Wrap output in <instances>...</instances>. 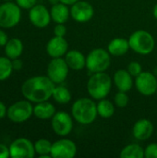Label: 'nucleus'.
<instances>
[{
  "mask_svg": "<svg viewBox=\"0 0 157 158\" xmlns=\"http://www.w3.org/2000/svg\"><path fill=\"white\" fill-rule=\"evenodd\" d=\"M23 52V43L19 38H11L5 45L6 56L11 60L19 58Z\"/></svg>",
  "mask_w": 157,
  "mask_h": 158,
  "instance_id": "4be33fe9",
  "label": "nucleus"
},
{
  "mask_svg": "<svg viewBox=\"0 0 157 158\" xmlns=\"http://www.w3.org/2000/svg\"><path fill=\"white\" fill-rule=\"evenodd\" d=\"M35 153L39 156V158H52L51 149L52 143L47 139H39L34 143Z\"/></svg>",
  "mask_w": 157,
  "mask_h": 158,
  "instance_id": "a878e982",
  "label": "nucleus"
},
{
  "mask_svg": "<svg viewBox=\"0 0 157 158\" xmlns=\"http://www.w3.org/2000/svg\"><path fill=\"white\" fill-rule=\"evenodd\" d=\"M45 50L52 58L63 57L68 51V43L65 37L54 36L47 42Z\"/></svg>",
  "mask_w": 157,
  "mask_h": 158,
  "instance_id": "2eb2a0df",
  "label": "nucleus"
},
{
  "mask_svg": "<svg viewBox=\"0 0 157 158\" xmlns=\"http://www.w3.org/2000/svg\"><path fill=\"white\" fill-rule=\"evenodd\" d=\"M10 157L33 158L35 156L34 143L27 138H18L9 145Z\"/></svg>",
  "mask_w": 157,
  "mask_h": 158,
  "instance_id": "9b49d317",
  "label": "nucleus"
},
{
  "mask_svg": "<svg viewBox=\"0 0 157 158\" xmlns=\"http://www.w3.org/2000/svg\"><path fill=\"white\" fill-rule=\"evenodd\" d=\"M153 73L157 77V66L156 67H155V69H154V70H153Z\"/></svg>",
  "mask_w": 157,
  "mask_h": 158,
  "instance_id": "ea45409f",
  "label": "nucleus"
},
{
  "mask_svg": "<svg viewBox=\"0 0 157 158\" xmlns=\"http://www.w3.org/2000/svg\"><path fill=\"white\" fill-rule=\"evenodd\" d=\"M130 49L129 39L117 37L111 40L107 45V51L112 56H122Z\"/></svg>",
  "mask_w": 157,
  "mask_h": 158,
  "instance_id": "6ab92c4d",
  "label": "nucleus"
},
{
  "mask_svg": "<svg viewBox=\"0 0 157 158\" xmlns=\"http://www.w3.org/2000/svg\"><path fill=\"white\" fill-rule=\"evenodd\" d=\"M121 158H144V149L137 143L126 145L120 152Z\"/></svg>",
  "mask_w": 157,
  "mask_h": 158,
  "instance_id": "393cba45",
  "label": "nucleus"
},
{
  "mask_svg": "<svg viewBox=\"0 0 157 158\" xmlns=\"http://www.w3.org/2000/svg\"><path fill=\"white\" fill-rule=\"evenodd\" d=\"M6 114H7L6 106L2 101H0V119L4 118L5 117H6Z\"/></svg>",
  "mask_w": 157,
  "mask_h": 158,
  "instance_id": "c9c22d12",
  "label": "nucleus"
},
{
  "mask_svg": "<svg viewBox=\"0 0 157 158\" xmlns=\"http://www.w3.org/2000/svg\"><path fill=\"white\" fill-rule=\"evenodd\" d=\"M48 2L53 6V5H56V4H57V3H59L60 1L59 0H48Z\"/></svg>",
  "mask_w": 157,
  "mask_h": 158,
  "instance_id": "58836bf2",
  "label": "nucleus"
},
{
  "mask_svg": "<svg viewBox=\"0 0 157 158\" xmlns=\"http://www.w3.org/2000/svg\"><path fill=\"white\" fill-rule=\"evenodd\" d=\"M73 117L66 111L56 112L51 118V127L53 131L60 136H68L73 130Z\"/></svg>",
  "mask_w": 157,
  "mask_h": 158,
  "instance_id": "1a4fd4ad",
  "label": "nucleus"
},
{
  "mask_svg": "<svg viewBox=\"0 0 157 158\" xmlns=\"http://www.w3.org/2000/svg\"><path fill=\"white\" fill-rule=\"evenodd\" d=\"M154 125L148 118H141L135 122L132 128V135L138 141H146L154 133Z\"/></svg>",
  "mask_w": 157,
  "mask_h": 158,
  "instance_id": "dca6fc26",
  "label": "nucleus"
},
{
  "mask_svg": "<svg viewBox=\"0 0 157 158\" xmlns=\"http://www.w3.org/2000/svg\"><path fill=\"white\" fill-rule=\"evenodd\" d=\"M12 66H13L14 70H20L23 67V64H22V61L19 57V58L12 60Z\"/></svg>",
  "mask_w": 157,
  "mask_h": 158,
  "instance_id": "f704fd0d",
  "label": "nucleus"
},
{
  "mask_svg": "<svg viewBox=\"0 0 157 158\" xmlns=\"http://www.w3.org/2000/svg\"><path fill=\"white\" fill-rule=\"evenodd\" d=\"M94 15L93 6L87 1L79 0L70 7V17L77 22L85 23L90 21Z\"/></svg>",
  "mask_w": 157,
  "mask_h": 158,
  "instance_id": "4468645a",
  "label": "nucleus"
},
{
  "mask_svg": "<svg viewBox=\"0 0 157 158\" xmlns=\"http://www.w3.org/2000/svg\"><path fill=\"white\" fill-rule=\"evenodd\" d=\"M130 47L132 51L140 55H149L155 46L154 36L145 30H138L129 37Z\"/></svg>",
  "mask_w": 157,
  "mask_h": 158,
  "instance_id": "20e7f679",
  "label": "nucleus"
},
{
  "mask_svg": "<svg viewBox=\"0 0 157 158\" xmlns=\"http://www.w3.org/2000/svg\"><path fill=\"white\" fill-rule=\"evenodd\" d=\"M69 69L65 58H52L47 66L46 75L56 85L62 84L67 80Z\"/></svg>",
  "mask_w": 157,
  "mask_h": 158,
  "instance_id": "6e6552de",
  "label": "nucleus"
},
{
  "mask_svg": "<svg viewBox=\"0 0 157 158\" xmlns=\"http://www.w3.org/2000/svg\"><path fill=\"white\" fill-rule=\"evenodd\" d=\"M153 15H154V17L157 19V3L155 5V6L153 8Z\"/></svg>",
  "mask_w": 157,
  "mask_h": 158,
  "instance_id": "4c0bfd02",
  "label": "nucleus"
},
{
  "mask_svg": "<svg viewBox=\"0 0 157 158\" xmlns=\"http://www.w3.org/2000/svg\"><path fill=\"white\" fill-rule=\"evenodd\" d=\"M17 5L22 9H31L36 5L37 0H15Z\"/></svg>",
  "mask_w": 157,
  "mask_h": 158,
  "instance_id": "2f4dec72",
  "label": "nucleus"
},
{
  "mask_svg": "<svg viewBox=\"0 0 157 158\" xmlns=\"http://www.w3.org/2000/svg\"><path fill=\"white\" fill-rule=\"evenodd\" d=\"M3 1H6V2H7V1H10V0H3Z\"/></svg>",
  "mask_w": 157,
  "mask_h": 158,
  "instance_id": "a19ab883",
  "label": "nucleus"
},
{
  "mask_svg": "<svg viewBox=\"0 0 157 158\" xmlns=\"http://www.w3.org/2000/svg\"><path fill=\"white\" fill-rule=\"evenodd\" d=\"M64 58L70 69L79 71L86 68V56L79 50H68Z\"/></svg>",
  "mask_w": 157,
  "mask_h": 158,
  "instance_id": "a211bd4d",
  "label": "nucleus"
},
{
  "mask_svg": "<svg viewBox=\"0 0 157 158\" xmlns=\"http://www.w3.org/2000/svg\"><path fill=\"white\" fill-rule=\"evenodd\" d=\"M144 158H157V143H150L144 149Z\"/></svg>",
  "mask_w": 157,
  "mask_h": 158,
  "instance_id": "c756f323",
  "label": "nucleus"
},
{
  "mask_svg": "<svg viewBox=\"0 0 157 158\" xmlns=\"http://www.w3.org/2000/svg\"><path fill=\"white\" fill-rule=\"evenodd\" d=\"M56 111L55 106L48 101L37 103L33 106V115L39 119H51L56 114Z\"/></svg>",
  "mask_w": 157,
  "mask_h": 158,
  "instance_id": "412c9836",
  "label": "nucleus"
},
{
  "mask_svg": "<svg viewBox=\"0 0 157 158\" xmlns=\"http://www.w3.org/2000/svg\"><path fill=\"white\" fill-rule=\"evenodd\" d=\"M113 82L118 91L126 92V93L130 91L134 84L133 77L130 74V72L127 69H118L114 73Z\"/></svg>",
  "mask_w": 157,
  "mask_h": 158,
  "instance_id": "f3484780",
  "label": "nucleus"
},
{
  "mask_svg": "<svg viewBox=\"0 0 157 158\" xmlns=\"http://www.w3.org/2000/svg\"><path fill=\"white\" fill-rule=\"evenodd\" d=\"M51 19L56 23H66L70 17V9L68 6L61 2L53 5L50 8Z\"/></svg>",
  "mask_w": 157,
  "mask_h": 158,
  "instance_id": "aec40b11",
  "label": "nucleus"
},
{
  "mask_svg": "<svg viewBox=\"0 0 157 158\" xmlns=\"http://www.w3.org/2000/svg\"><path fill=\"white\" fill-rule=\"evenodd\" d=\"M127 70L130 72V74L133 78H136L139 74H141L143 72V67L138 61H131L128 65Z\"/></svg>",
  "mask_w": 157,
  "mask_h": 158,
  "instance_id": "c85d7f7f",
  "label": "nucleus"
},
{
  "mask_svg": "<svg viewBox=\"0 0 157 158\" xmlns=\"http://www.w3.org/2000/svg\"><path fill=\"white\" fill-rule=\"evenodd\" d=\"M8 157H10L9 147H7L6 144L0 143V158H8Z\"/></svg>",
  "mask_w": 157,
  "mask_h": 158,
  "instance_id": "473e14b6",
  "label": "nucleus"
},
{
  "mask_svg": "<svg viewBox=\"0 0 157 158\" xmlns=\"http://www.w3.org/2000/svg\"><path fill=\"white\" fill-rule=\"evenodd\" d=\"M67 27L65 26V23H56V25L54 27V34L55 36L59 37H65L67 34Z\"/></svg>",
  "mask_w": 157,
  "mask_h": 158,
  "instance_id": "7c9ffc66",
  "label": "nucleus"
},
{
  "mask_svg": "<svg viewBox=\"0 0 157 158\" xmlns=\"http://www.w3.org/2000/svg\"><path fill=\"white\" fill-rule=\"evenodd\" d=\"M14 69L12 66V60L6 56H0V81L7 80Z\"/></svg>",
  "mask_w": 157,
  "mask_h": 158,
  "instance_id": "bb28decb",
  "label": "nucleus"
},
{
  "mask_svg": "<svg viewBox=\"0 0 157 158\" xmlns=\"http://www.w3.org/2000/svg\"><path fill=\"white\" fill-rule=\"evenodd\" d=\"M29 19L34 27L43 29L47 27L52 20L50 10L42 4H36L29 9Z\"/></svg>",
  "mask_w": 157,
  "mask_h": 158,
  "instance_id": "ddd939ff",
  "label": "nucleus"
},
{
  "mask_svg": "<svg viewBox=\"0 0 157 158\" xmlns=\"http://www.w3.org/2000/svg\"><path fill=\"white\" fill-rule=\"evenodd\" d=\"M111 64V55L104 48L93 49L86 56V69L93 74L105 72Z\"/></svg>",
  "mask_w": 157,
  "mask_h": 158,
  "instance_id": "39448f33",
  "label": "nucleus"
},
{
  "mask_svg": "<svg viewBox=\"0 0 157 158\" xmlns=\"http://www.w3.org/2000/svg\"><path fill=\"white\" fill-rule=\"evenodd\" d=\"M77 145L69 139L62 138L52 143V158H73L77 155Z\"/></svg>",
  "mask_w": 157,
  "mask_h": 158,
  "instance_id": "f8f14e48",
  "label": "nucleus"
},
{
  "mask_svg": "<svg viewBox=\"0 0 157 158\" xmlns=\"http://www.w3.org/2000/svg\"><path fill=\"white\" fill-rule=\"evenodd\" d=\"M87 92L93 100H101L106 98L111 92L112 78L105 72L93 73L87 81Z\"/></svg>",
  "mask_w": 157,
  "mask_h": 158,
  "instance_id": "7ed1b4c3",
  "label": "nucleus"
},
{
  "mask_svg": "<svg viewBox=\"0 0 157 158\" xmlns=\"http://www.w3.org/2000/svg\"><path fill=\"white\" fill-rule=\"evenodd\" d=\"M8 40L9 39H8L7 34L3 30L0 29V46H5Z\"/></svg>",
  "mask_w": 157,
  "mask_h": 158,
  "instance_id": "72a5a7b5",
  "label": "nucleus"
},
{
  "mask_svg": "<svg viewBox=\"0 0 157 158\" xmlns=\"http://www.w3.org/2000/svg\"><path fill=\"white\" fill-rule=\"evenodd\" d=\"M97 113L102 118H110L115 113V105L106 98L98 100Z\"/></svg>",
  "mask_w": 157,
  "mask_h": 158,
  "instance_id": "b1692460",
  "label": "nucleus"
},
{
  "mask_svg": "<svg viewBox=\"0 0 157 158\" xmlns=\"http://www.w3.org/2000/svg\"><path fill=\"white\" fill-rule=\"evenodd\" d=\"M53 99L60 104V105H66L68 104L71 101V93L70 91L64 85L61 84H56L54 92H53V95H52Z\"/></svg>",
  "mask_w": 157,
  "mask_h": 158,
  "instance_id": "5701e85b",
  "label": "nucleus"
},
{
  "mask_svg": "<svg viewBox=\"0 0 157 158\" xmlns=\"http://www.w3.org/2000/svg\"><path fill=\"white\" fill-rule=\"evenodd\" d=\"M155 94H156V95H157V90H156V92H155Z\"/></svg>",
  "mask_w": 157,
  "mask_h": 158,
  "instance_id": "79ce46f5",
  "label": "nucleus"
},
{
  "mask_svg": "<svg viewBox=\"0 0 157 158\" xmlns=\"http://www.w3.org/2000/svg\"><path fill=\"white\" fill-rule=\"evenodd\" d=\"M71 116L78 123L90 125L95 121L98 116L97 104L93 98H79L71 106Z\"/></svg>",
  "mask_w": 157,
  "mask_h": 158,
  "instance_id": "f03ea898",
  "label": "nucleus"
},
{
  "mask_svg": "<svg viewBox=\"0 0 157 158\" xmlns=\"http://www.w3.org/2000/svg\"><path fill=\"white\" fill-rule=\"evenodd\" d=\"M21 19V8L10 1L0 5V28L10 29L17 26Z\"/></svg>",
  "mask_w": 157,
  "mask_h": 158,
  "instance_id": "423d86ee",
  "label": "nucleus"
},
{
  "mask_svg": "<svg viewBox=\"0 0 157 158\" xmlns=\"http://www.w3.org/2000/svg\"><path fill=\"white\" fill-rule=\"evenodd\" d=\"M56 84L48 76H34L27 79L21 85V94L23 97L31 103H40L48 101L52 95Z\"/></svg>",
  "mask_w": 157,
  "mask_h": 158,
  "instance_id": "f257e3e1",
  "label": "nucleus"
},
{
  "mask_svg": "<svg viewBox=\"0 0 157 158\" xmlns=\"http://www.w3.org/2000/svg\"><path fill=\"white\" fill-rule=\"evenodd\" d=\"M61 3L63 4H66L68 6H72L73 4H75L76 2H78L79 0H59Z\"/></svg>",
  "mask_w": 157,
  "mask_h": 158,
  "instance_id": "e433bc0d",
  "label": "nucleus"
},
{
  "mask_svg": "<svg viewBox=\"0 0 157 158\" xmlns=\"http://www.w3.org/2000/svg\"><path fill=\"white\" fill-rule=\"evenodd\" d=\"M130 98L126 92L118 91L114 96V104L118 108H125L129 104Z\"/></svg>",
  "mask_w": 157,
  "mask_h": 158,
  "instance_id": "cd10ccee",
  "label": "nucleus"
},
{
  "mask_svg": "<svg viewBox=\"0 0 157 158\" xmlns=\"http://www.w3.org/2000/svg\"><path fill=\"white\" fill-rule=\"evenodd\" d=\"M134 85L141 94L144 96L154 95L157 90V77L153 72L143 71L135 78Z\"/></svg>",
  "mask_w": 157,
  "mask_h": 158,
  "instance_id": "9d476101",
  "label": "nucleus"
},
{
  "mask_svg": "<svg viewBox=\"0 0 157 158\" xmlns=\"http://www.w3.org/2000/svg\"><path fill=\"white\" fill-rule=\"evenodd\" d=\"M33 115V106L31 102L25 99L15 102L7 107V118L13 123H24Z\"/></svg>",
  "mask_w": 157,
  "mask_h": 158,
  "instance_id": "0eeeda50",
  "label": "nucleus"
}]
</instances>
